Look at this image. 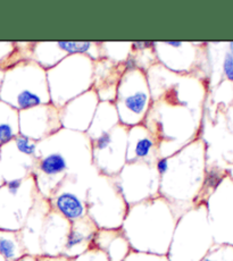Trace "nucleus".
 Here are the masks:
<instances>
[{
  "label": "nucleus",
  "instance_id": "nucleus-1",
  "mask_svg": "<svg viewBox=\"0 0 233 261\" xmlns=\"http://www.w3.org/2000/svg\"><path fill=\"white\" fill-rule=\"evenodd\" d=\"M146 74L151 106L143 124L153 135L159 157L167 158L201 138L209 80L171 72L159 63Z\"/></svg>",
  "mask_w": 233,
  "mask_h": 261
},
{
  "label": "nucleus",
  "instance_id": "nucleus-2",
  "mask_svg": "<svg viewBox=\"0 0 233 261\" xmlns=\"http://www.w3.org/2000/svg\"><path fill=\"white\" fill-rule=\"evenodd\" d=\"M91 140L85 133L60 128L38 142V162L32 176L40 195L49 199L63 179L92 169Z\"/></svg>",
  "mask_w": 233,
  "mask_h": 261
},
{
  "label": "nucleus",
  "instance_id": "nucleus-3",
  "mask_svg": "<svg viewBox=\"0 0 233 261\" xmlns=\"http://www.w3.org/2000/svg\"><path fill=\"white\" fill-rule=\"evenodd\" d=\"M156 169L159 174V195L165 198L180 217L195 207L207 169V145L198 138L167 158L159 157Z\"/></svg>",
  "mask_w": 233,
  "mask_h": 261
},
{
  "label": "nucleus",
  "instance_id": "nucleus-4",
  "mask_svg": "<svg viewBox=\"0 0 233 261\" xmlns=\"http://www.w3.org/2000/svg\"><path fill=\"white\" fill-rule=\"evenodd\" d=\"M178 219L171 203L158 195L129 207L121 228L132 250L166 255Z\"/></svg>",
  "mask_w": 233,
  "mask_h": 261
},
{
  "label": "nucleus",
  "instance_id": "nucleus-5",
  "mask_svg": "<svg viewBox=\"0 0 233 261\" xmlns=\"http://www.w3.org/2000/svg\"><path fill=\"white\" fill-rule=\"evenodd\" d=\"M0 100L17 112L52 103L47 71L33 60L8 68L0 87Z\"/></svg>",
  "mask_w": 233,
  "mask_h": 261
},
{
  "label": "nucleus",
  "instance_id": "nucleus-6",
  "mask_svg": "<svg viewBox=\"0 0 233 261\" xmlns=\"http://www.w3.org/2000/svg\"><path fill=\"white\" fill-rule=\"evenodd\" d=\"M214 244L206 203H198L179 217L166 255L169 261H200Z\"/></svg>",
  "mask_w": 233,
  "mask_h": 261
},
{
  "label": "nucleus",
  "instance_id": "nucleus-7",
  "mask_svg": "<svg viewBox=\"0 0 233 261\" xmlns=\"http://www.w3.org/2000/svg\"><path fill=\"white\" fill-rule=\"evenodd\" d=\"M95 62L85 55H69L47 71L50 102L60 109L94 85Z\"/></svg>",
  "mask_w": 233,
  "mask_h": 261
},
{
  "label": "nucleus",
  "instance_id": "nucleus-8",
  "mask_svg": "<svg viewBox=\"0 0 233 261\" xmlns=\"http://www.w3.org/2000/svg\"><path fill=\"white\" fill-rule=\"evenodd\" d=\"M128 210L114 177L96 175L87 192V216L98 229L121 228Z\"/></svg>",
  "mask_w": 233,
  "mask_h": 261
},
{
  "label": "nucleus",
  "instance_id": "nucleus-9",
  "mask_svg": "<svg viewBox=\"0 0 233 261\" xmlns=\"http://www.w3.org/2000/svg\"><path fill=\"white\" fill-rule=\"evenodd\" d=\"M114 105L120 124L126 127L143 124L151 106L147 74L136 68L125 69L116 90Z\"/></svg>",
  "mask_w": 233,
  "mask_h": 261
},
{
  "label": "nucleus",
  "instance_id": "nucleus-10",
  "mask_svg": "<svg viewBox=\"0 0 233 261\" xmlns=\"http://www.w3.org/2000/svg\"><path fill=\"white\" fill-rule=\"evenodd\" d=\"M155 53L161 66L178 74H194L209 80L208 49L206 42H155Z\"/></svg>",
  "mask_w": 233,
  "mask_h": 261
},
{
  "label": "nucleus",
  "instance_id": "nucleus-11",
  "mask_svg": "<svg viewBox=\"0 0 233 261\" xmlns=\"http://www.w3.org/2000/svg\"><path fill=\"white\" fill-rule=\"evenodd\" d=\"M39 195L32 175L0 187V229L19 232Z\"/></svg>",
  "mask_w": 233,
  "mask_h": 261
},
{
  "label": "nucleus",
  "instance_id": "nucleus-12",
  "mask_svg": "<svg viewBox=\"0 0 233 261\" xmlns=\"http://www.w3.org/2000/svg\"><path fill=\"white\" fill-rule=\"evenodd\" d=\"M114 180L129 207L159 195L160 177L155 165L126 163Z\"/></svg>",
  "mask_w": 233,
  "mask_h": 261
},
{
  "label": "nucleus",
  "instance_id": "nucleus-13",
  "mask_svg": "<svg viewBox=\"0 0 233 261\" xmlns=\"http://www.w3.org/2000/svg\"><path fill=\"white\" fill-rule=\"evenodd\" d=\"M97 174L94 167L88 172L68 175L50 195V207L71 223L87 216V192L91 180Z\"/></svg>",
  "mask_w": 233,
  "mask_h": 261
},
{
  "label": "nucleus",
  "instance_id": "nucleus-14",
  "mask_svg": "<svg viewBox=\"0 0 233 261\" xmlns=\"http://www.w3.org/2000/svg\"><path fill=\"white\" fill-rule=\"evenodd\" d=\"M129 127L116 125L109 132L91 141L92 166L98 174L115 177L126 164V142Z\"/></svg>",
  "mask_w": 233,
  "mask_h": 261
},
{
  "label": "nucleus",
  "instance_id": "nucleus-15",
  "mask_svg": "<svg viewBox=\"0 0 233 261\" xmlns=\"http://www.w3.org/2000/svg\"><path fill=\"white\" fill-rule=\"evenodd\" d=\"M206 208L215 244L233 245V180L227 174L207 199Z\"/></svg>",
  "mask_w": 233,
  "mask_h": 261
},
{
  "label": "nucleus",
  "instance_id": "nucleus-16",
  "mask_svg": "<svg viewBox=\"0 0 233 261\" xmlns=\"http://www.w3.org/2000/svg\"><path fill=\"white\" fill-rule=\"evenodd\" d=\"M38 162V142L18 134L0 147V164L5 182L32 175Z\"/></svg>",
  "mask_w": 233,
  "mask_h": 261
},
{
  "label": "nucleus",
  "instance_id": "nucleus-17",
  "mask_svg": "<svg viewBox=\"0 0 233 261\" xmlns=\"http://www.w3.org/2000/svg\"><path fill=\"white\" fill-rule=\"evenodd\" d=\"M69 55H85L94 62L101 59L99 42L57 41V42H34L32 60L45 71L53 68Z\"/></svg>",
  "mask_w": 233,
  "mask_h": 261
},
{
  "label": "nucleus",
  "instance_id": "nucleus-18",
  "mask_svg": "<svg viewBox=\"0 0 233 261\" xmlns=\"http://www.w3.org/2000/svg\"><path fill=\"white\" fill-rule=\"evenodd\" d=\"M18 124L19 134L35 142L41 141L63 128L59 109L53 103L18 112Z\"/></svg>",
  "mask_w": 233,
  "mask_h": 261
},
{
  "label": "nucleus",
  "instance_id": "nucleus-19",
  "mask_svg": "<svg viewBox=\"0 0 233 261\" xmlns=\"http://www.w3.org/2000/svg\"><path fill=\"white\" fill-rule=\"evenodd\" d=\"M99 101L100 100L94 89H90L89 91L71 100L59 109L60 123L63 128L81 133L87 132Z\"/></svg>",
  "mask_w": 233,
  "mask_h": 261
},
{
  "label": "nucleus",
  "instance_id": "nucleus-20",
  "mask_svg": "<svg viewBox=\"0 0 233 261\" xmlns=\"http://www.w3.org/2000/svg\"><path fill=\"white\" fill-rule=\"evenodd\" d=\"M69 229V220L56 210H50L44 219L41 238H40L41 255H48V257L63 255Z\"/></svg>",
  "mask_w": 233,
  "mask_h": 261
},
{
  "label": "nucleus",
  "instance_id": "nucleus-21",
  "mask_svg": "<svg viewBox=\"0 0 233 261\" xmlns=\"http://www.w3.org/2000/svg\"><path fill=\"white\" fill-rule=\"evenodd\" d=\"M50 210H52V207H50L49 200L39 194L31 212L28 215L22 229L19 230L24 248L30 255H34V257L41 255L40 238H41L44 219Z\"/></svg>",
  "mask_w": 233,
  "mask_h": 261
},
{
  "label": "nucleus",
  "instance_id": "nucleus-22",
  "mask_svg": "<svg viewBox=\"0 0 233 261\" xmlns=\"http://www.w3.org/2000/svg\"><path fill=\"white\" fill-rule=\"evenodd\" d=\"M159 158L158 148L144 124L131 126L128 129L126 142V163H146L155 165Z\"/></svg>",
  "mask_w": 233,
  "mask_h": 261
},
{
  "label": "nucleus",
  "instance_id": "nucleus-23",
  "mask_svg": "<svg viewBox=\"0 0 233 261\" xmlns=\"http://www.w3.org/2000/svg\"><path fill=\"white\" fill-rule=\"evenodd\" d=\"M124 72V63H114L105 58L95 62L92 89L97 93L100 101L114 102L116 90Z\"/></svg>",
  "mask_w": 233,
  "mask_h": 261
},
{
  "label": "nucleus",
  "instance_id": "nucleus-24",
  "mask_svg": "<svg viewBox=\"0 0 233 261\" xmlns=\"http://www.w3.org/2000/svg\"><path fill=\"white\" fill-rule=\"evenodd\" d=\"M97 230L98 227L88 216L71 223V229L63 255L74 259L87 252L89 249L92 248Z\"/></svg>",
  "mask_w": 233,
  "mask_h": 261
},
{
  "label": "nucleus",
  "instance_id": "nucleus-25",
  "mask_svg": "<svg viewBox=\"0 0 233 261\" xmlns=\"http://www.w3.org/2000/svg\"><path fill=\"white\" fill-rule=\"evenodd\" d=\"M92 247L103 251L109 261H124L132 250L122 228L98 229Z\"/></svg>",
  "mask_w": 233,
  "mask_h": 261
},
{
  "label": "nucleus",
  "instance_id": "nucleus-26",
  "mask_svg": "<svg viewBox=\"0 0 233 261\" xmlns=\"http://www.w3.org/2000/svg\"><path fill=\"white\" fill-rule=\"evenodd\" d=\"M119 124L120 118L114 102L99 101L92 122H91L85 134L88 135L91 141H94L103 134L109 132L111 128H114Z\"/></svg>",
  "mask_w": 233,
  "mask_h": 261
},
{
  "label": "nucleus",
  "instance_id": "nucleus-27",
  "mask_svg": "<svg viewBox=\"0 0 233 261\" xmlns=\"http://www.w3.org/2000/svg\"><path fill=\"white\" fill-rule=\"evenodd\" d=\"M157 57L155 53V42H132L131 54L126 59L125 69H140L147 72L148 69L157 64Z\"/></svg>",
  "mask_w": 233,
  "mask_h": 261
},
{
  "label": "nucleus",
  "instance_id": "nucleus-28",
  "mask_svg": "<svg viewBox=\"0 0 233 261\" xmlns=\"http://www.w3.org/2000/svg\"><path fill=\"white\" fill-rule=\"evenodd\" d=\"M28 252L19 232L0 229V255L6 261H17Z\"/></svg>",
  "mask_w": 233,
  "mask_h": 261
},
{
  "label": "nucleus",
  "instance_id": "nucleus-29",
  "mask_svg": "<svg viewBox=\"0 0 233 261\" xmlns=\"http://www.w3.org/2000/svg\"><path fill=\"white\" fill-rule=\"evenodd\" d=\"M19 134L18 112L0 100V147Z\"/></svg>",
  "mask_w": 233,
  "mask_h": 261
},
{
  "label": "nucleus",
  "instance_id": "nucleus-30",
  "mask_svg": "<svg viewBox=\"0 0 233 261\" xmlns=\"http://www.w3.org/2000/svg\"><path fill=\"white\" fill-rule=\"evenodd\" d=\"M101 59L114 63H125L131 54L132 42H99Z\"/></svg>",
  "mask_w": 233,
  "mask_h": 261
},
{
  "label": "nucleus",
  "instance_id": "nucleus-31",
  "mask_svg": "<svg viewBox=\"0 0 233 261\" xmlns=\"http://www.w3.org/2000/svg\"><path fill=\"white\" fill-rule=\"evenodd\" d=\"M211 93L212 101L214 102L216 108L224 113L226 108L233 103V82L223 80L215 88L209 90V94Z\"/></svg>",
  "mask_w": 233,
  "mask_h": 261
},
{
  "label": "nucleus",
  "instance_id": "nucleus-32",
  "mask_svg": "<svg viewBox=\"0 0 233 261\" xmlns=\"http://www.w3.org/2000/svg\"><path fill=\"white\" fill-rule=\"evenodd\" d=\"M200 261H233V245L214 244Z\"/></svg>",
  "mask_w": 233,
  "mask_h": 261
},
{
  "label": "nucleus",
  "instance_id": "nucleus-33",
  "mask_svg": "<svg viewBox=\"0 0 233 261\" xmlns=\"http://www.w3.org/2000/svg\"><path fill=\"white\" fill-rule=\"evenodd\" d=\"M124 261H169V258H167V255L163 254L140 252V251L131 250Z\"/></svg>",
  "mask_w": 233,
  "mask_h": 261
},
{
  "label": "nucleus",
  "instance_id": "nucleus-34",
  "mask_svg": "<svg viewBox=\"0 0 233 261\" xmlns=\"http://www.w3.org/2000/svg\"><path fill=\"white\" fill-rule=\"evenodd\" d=\"M72 261H109L107 255H106L103 251L92 247L89 249L87 252L82 253L79 257L72 259Z\"/></svg>",
  "mask_w": 233,
  "mask_h": 261
},
{
  "label": "nucleus",
  "instance_id": "nucleus-35",
  "mask_svg": "<svg viewBox=\"0 0 233 261\" xmlns=\"http://www.w3.org/2000/svg\"><path fill=\"white\" fill-rule=\"evenodd\" d=\"M15 48V42L0 41V65L6 60Z\"/></svg>",
  "mask_w": 233,
  "mask_h": 261
},
{
  "label": "nucleus",
  "instance_id": "nucleus-36",
  "mask_svg": "<svg viewBox=\"0 0 233 261\" xmlns=\"http://www.w3.org/2000/svg\"><path fill=\"white\" fill-rule=\"evenodd\" d=\"M223 114H224L226 128L233 135V103L231 105V106L227 107L225 112Z\"/></svg>",
  "mask_w": 233,
  "mask_h": 261
},
{
  "label": "nucleus",
  "instance_id": "nucleus-37",
  "mask_svg": "<svg viewBox=\"0 0 233 261\" xmlns=\"http://www.w3.org/2000/svg\"><path fill=\"white\" fill-rule=\"evenodd\" d=\"M38 261H72L65 255H58V257H48V255H39Z\"/></svg>",
  "mask_w": 233,
  "mask_h": 261
},
{
  "label": "nucleus",
  "instance_id": "nucleus-38",
  "mask_svg": "<svg viewBox=\"0 0 233 261\" xmlns=\"http://www.w3.org/2000/svg\"><path fill=\"white\" fill-rule=\"evenodd\" d=\"M17 261H38V257L27 254V255H24V257H22L21 259H18Z\"/></svg>",
  "mask_w": 233,
  "mask_h": 261
},
{
  "label": "nucleus",
  "instance_id": "nucleus-39",
  "mask_svg": "<svg viewBox=\"0 0 233 261\" xmlns=\"http://www.w3.org/2000/svg\"><path fill=\"white\" fill-rule=\"evenodd\" d=\"M225 172L227 174V176H229L233 180V165H226Z\"/></svg>",
  "mask_w": 233,
  "mask_h": 261
},
{
  "label": "nucleus",
  "instance_id": "nucleus-40",
  "mask_svg": "<svg viewBox=\"0 0 233 261\" xmlns=\"http://www.w3.org/2000/svg\"><path fill=\"white\" fill-rule=\"evenodd\" d=\"M226 48L233 55V42H226Z\"/></svg>",
  "mask_w": 233,
  "mask_h": 261
},
{
  "label": "nucleus",
  "instance_id": "nucleus-41",
  "mask_svg": "<svg viewBox=\"0 0 233 261\" xmlns=\"http://www.w3.org/2000/svg\"><path fill=\"white\" fill-rule=\"evenodd\" d=\"M5 183L4 177H3V172H2V164H0V187Z\"/></svg>",
  "mask_w": 233,
  "mask_h": 261
},
{
  "label": "nucleus",
  "instance_id": "nucleus-42",
  "mask_svg": "<svg viewBox=\"0 0 233 261\" xmlns=\"http://www.w3.org/2000/svg\"><path fill=\"white\" fill-rule=\"evenodd\" d=\"M4 71L2 68H0V87H2V83H3V79H4Z\"/></svg>",
  "mask_w": 233,
  "mask_h": 261
},
{
  "label": "nucleus",
  "instance_id": "nucleus-43",
  "mask_svg": "<svg viewBox=\"0 0 233 261\" xmlns=\"http://www.w3.org/2000/svg\"><path fill=\"white\" fill-rule=\"evenodd\" d=\"M0 261H6V260H5V259L2 257V255H0Z\"/></svg>",
  "mask_w": 233,
  "mask_h": 261
}]
</instances>
